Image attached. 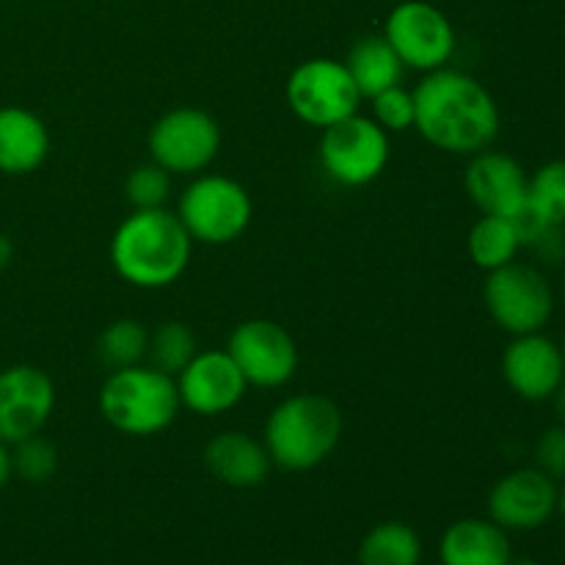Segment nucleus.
Masks as SVG:
<instances>
[{
	"label": "nucleus",
	"instance_id": "nucleus-11",
	"mask_svg": "<svg viewBox=\"0 0 565 565\" xmlns=\"http://www.w3.org/2000/svg\"><path fill=\"white\" fill-rule=\"evenodd\" d=\"M226 353L243 373L248 386L279 390L290 384L298 370V345L290 331L268 318H252L235 326Z\"/></svg>",
	"mask_w": 565,
	"mask_h": 565
},
{
	"label": "nucleus",
	"instance_id": "nucleus-34",
	"mask_svg": "<svg viewBox=\"0 0 565 565\" xmlns=\"http://www.w3.org/2000/svg\"><path fill=\"white\" fill-rule=\"evenodd\" d=\"M557 513H561L565 522V480L561 483V489H557Z\"/></svg>",
	"mask_w": 565,
	"mask_h": 565
},
{
	"label": "nucleus",
	"instance_id": "nucleus-15",
	"mask_svg": "<svg viewBox=\"0 0 565 565\" xmlns=\"http://www.w3.org/2000/svg\"><path fill=\"white\" fill-rule=\"evenodd\" d=\"M502 379L508 390L522 401L541 403L552 401L557 386L565 381V359L555 340L535 331V334L513 337L502 353Z\"/></svg>",
	"mask_w": 565,
	"mask_h": 565
},
{
	"label": "nucleus",
	"instance_id": "nucleus-16",
	"mask_svg": "<svg viewBox=\"0 0 565 565\" xmlns=\"http://www.w3.org/2000/svg\"><path fill=\"white\" fill-rule=\"evenodd\" d=\"M463 188L483 215L513 218L527 204V171L516 158L491 147L469 158Z\"/></svg>",
	"mask_w": 565,
	"mask_h": 565
},
{
	"label": "nucleus",
	"instance_id": "nucleus-12",
	"mask_svg": "<svg viewBox=\"0 0 565 565\" xmlns=\"http://www.w3.org/2000/svg\"><path fill=\"white\" fill-rule=\"evenodd\" d=\"M561 483L539 467H522L502 475L489 491V519L508 533H533L557 513Z\"/></svg>",
	"mask_w": 565,
	"mask_h": 565
},
{
	"label": "nucleus",
	"instance_id": "nucleus-6",
	"mask_svg": "<svg viewBox=\"0 0 565 565\" xmlns=\"http://www.w3.org/2000/svg\"><path fill=\"white\" fill-rule=\"evenodd\" d=\"M483 303L491 320L511 337L544 331L555 315V290L544 270L527 263H508L489 270L483 281Z\"/></svg>",
	"mask_w": 565,
	"mask_h": 565
},
{
	"label": "nucleus",
	"instance_id": "nucleus-29",
	"mask_svg": "<svg viewBox=\"0 0 565 565\" xmlns=\"http://www.w3.org/2000/svg\"><path fill=\"white\" fill-rule=\"evenodd\" d=\"M535 467L552 480H565V425L557 423L546 428L535 441Z\"/></svg>",
	"mask_w": 565,
	"mask_h": 565
},
{
	"label": "nucleus",
	"instance_id": "nucleus-36",
	"mask_svg": "<svg viewBox=\"0 0 565 565\" xmlns=\"http://www.w3.org/2000/svg\"><path fill=\"white\" fill-rule=\"evenodd\" d=\"M561 351H563V359H565V340H563V345H561Z\"/></svg>",
	"mask_w": 565,
	"mask_h": 565
},
{
	"label": "nucleus",
	"instance_id": "nucleus-23",
	"mask_svg": "<svg viewBox=\"0 0 565 565\" xmlns=\"http://www.w3.org/2000/svg\"><path fill=\"white\" fill-rule=\"evenodd\" d=\"M149 348V331L141 320L132 318H119L97 337V362L103 367H108L110 373L114 370L136 367V364H143Z\"/></svg>",
	"mask_w": 565,
	"mask_h": 565
},
{
	"label": "nucleus",
	"instance_id": "nucleus-1",
	"mask_svg": "<svg viewBox=\"0 0 565 565\" xmlns=\"http://www.w3.org/2000/svg\"><path fill=\"white\" fill-rule=\"evenodd\" d=\"M414 127L436 149L450 154H472L494 147L500 136V105L489 88L467 72H425L414 88Z\"/></svg>",
	"mask_w": 565,
	"mask_h": 565
},
{
	"label": "nucleus",
	"instance_id": "nucleus-3",
	"mask_svg": "<svg viewBox=\"0 0 565 565\" xmlns=\"http://www.w3.org/2000/svg\"><path fill=\"white\" fill-rule=\"evenodd\" d=\"M342 412L334 401L315 392L281 401L265 419L263 445L274 467L309 472L320 467L342 439Z\"/></svg>",
	"mask_w": 565,
	"mask_h": 565
},
{
	"label": "nucleus",
	"instance_id": "nucleus-18",
	"mask_svg": "<svg viewBox=\"0 0 565 565\" xmlns=\"http://www.w3.org/2000/svg\"><path fill=\"white\" fill-rule=\"evenodd\" d=\"M439 561L441 565H508L513 561L511 533L491 519H458L441 535Z\"/></svg>",
	"mask_w": 565,
	"mask_h": 565
},
{
	"label": "nucleus",
	"instance_id": "nucleus-25",
	"mask_svg": "<svg viewBox=\"0 0 565 565\" xmlns=\"http://www.w3.org/2000/svg\"><path fill=\"white\" fill-rule=\"evenodd\" d=\"M527 207L550 224H565V160H550L527 177Z\"/></svg>",
	"mask_w": 565,
	"mask_h": 565
},
{
	"label": "nucleus",
	"instance_id": "nucleus-7",
	"mask_svg": "<svg viewBox=\"0 0 565 565\" xmlns=\"http://www.w3.org/2000/svg\"><path fill=\"white\" fill-rule=\"evenodd\" d=\"M390 154V132L373 116L353 114L326 127L320 136V166L342 188H362L379 180Z\"/></svg>",
	"mask_w": 565,
	"mask_h": 565
},
{
	"label": "nucleus",
	"instance_id": "nucleus-14",
	"mask_svg": "<svg viewBox=\"0 0 565 565\" xmlns=\"http://www.w3.org/2000/svg\"><path fill=\"white\" fill-rule=\"evenodd\" d=\"M180 403L199 417L232 412L246 397V379L226 351H199L177 375Z\"/></svg>",
	"mask_w": 565,
	"mask_h": 565
},
{
	"label": "nucleus",
	"instance_id": "nucleus-2",
	"mask_svg": "<svg viewBox=\"0 0 565 565\" xmlns=\"http://www.w3.org/2000/svg\"><path fill=\"white\" fill-rule=\"evenodd\" d=\"M193 241L171 210H132L110 237V265L138 290L174 285L191 263Z\"/></svg>",
	"mask_w": 565,
	"mask_h": 565
},
{
	"label": "nucleus",
	"instance_id": "nucleus-30",
	"mask_svg": "<svg viewBox=\"0 0 565 565\" xmlns=\"http://www.w3.org/2000/svg\"><path fill=\"white\" fill-rule=\"evenodd\" d=\"M524 248L533 252L541 265H550V268L565 265V224H546Z\"/></svg>",
	"mask_w": 565,
	"mask_h": 565
},
{
	"label": "nucleus",
	"instance_id": "nucleus-19",
	"mask_svg": "<svg viewBox=\"0 0 565 565\" xmlns=\"http://www.w3.org/2000/svg\"><path fill=\"white\" fill-rule=\"evenodd\" d=\"M50 154V132L33 110L20 105L0 108V174L25 177Z\"/></svg>",
	"mask_w": 565,
	"mask_h": 565
},
{
	"label": "nucleus",
	"instance_id": "nucleus-10",
	"mask_svg": "<svg viewBox=\"0 0 565 565\" xmlns=\"http://www.w3.org/2000/svg\"><path fill=\"white\" fill-rule=\"evenodd\" d=\"M149 154L169 174H202L221 152V127L207 110L171 108L149 130Z\"/></svg>",
	"mask_w": 565,
	"mask_h": 565
},
{
	"label": "nucleus",
	"instance_id": "nucleus-32",
	"mask_svg": "<svg viewBox=\"0 0 565 565\" xmlns=\"http://www.w3.org/2000/svg\"><path fill=\"white\" fill-rule=\"evenodd\" d=\"M11 259H14V243H11L6 232H0V270L9 268Z\"/></svg>",
	"mask_w": 565,
	"mask_h": 565
},
{
	"label": "nucleus",
	"instance_id": "nucleus-20",
	"mask_svg": "<svg viewBox=\"0 0 565 565\" xmlns=\"http://www.w3.org/2000/svg\"><path fill=\"white\" fill-rule=\"evenodd\" d=\"M345 66L362 99H373L375 94L386 92V88L401 86L403 75H406L401 55L392 50L384 33H370V36L356 39L353 47L348 50Z\"/></svg>",
	"mask_w": 565,
	"mask_h": 565
},
{
	"label": "nucleus",
	"instance_id": "nucleus-24",
	"mask_svg": "<svg viewBox=\"0 0 565 565\" xmlns=\"http://www.w3.org/2000/svg\"><path fill=\"white\" fill-rule=\"evenodd\" d=\"M196 353V334H193L191 326L182 323V320H163V323L149 334V364L158 367L160 373L171 375V379H177Z\"/></svg>",
	"mask_w": 565,
	"mask_h": 565
},
{
	"label": "nucleus",
	"instance_id": "nucleus-4",
	"mask_svg": "<svg viewBox=\"0 0 565 565\" xmlns=\"http://www.w3.org/2000/svg\"><path fill=\"white\" fill-rule=\"evenodd\" d=\"M180 392L171 375L152 364L114 370L99 390V414L125 436H158L180 414Z\"/></svg>",
	"mask_w": 565,
	"mask_h": 565
},
{
	"label": "nucleus",
	"instance_id": "nucleus-22",
	"mask_svg": "<svg viewBox=\"0 0 565 565\" xmlns=\"http://www.w3.org/2000/svg\"><path fill=\"white\" fill-rule=\"evenodd\" d=\"M467 248L469 259L489 274V270L513 263L516 254L522 252V241H519V232L511 218H505V215H480L472 230H469Z\"/></svg>",
	"mask_w": 565,
	"mask_h": 565
},
{
	"label": "nucleus",
	"instance_id": "nucleus-5",
	"mask_svg": "<svg viewBox=\"0 0 565 565\" xmlns=\"http://www.w3.org/2000/svg\"><path fill=\"white\" fill-rule=\"evenodd\" d=\"M254 204L246 188L224 174H196L182 191L177 218L193 243L230 246L252 224Z\"/></svg>",
	"mask_w": 565,
	"mask_h": 565
},
{
	"label": "nucleus",
	"instance_id": "nucleus-26",
	"mask_svg": "<svg viewBox=\"0 0 565 565\" xmlns=\"http://www.w3.org/2000/svg\"><path fill=\"white\" fill-rule=\"evenodd\" d=\"M11 469L25 483H47L58 472V450L42 434L11 445Z\"/></svg>",
	"mask_w": 565,
	"mask_h": 565
},
{
	"label": "nucleus",
	"instance_id": "nucleus-38",
	"mask_svg": "<svg viewBox=\"0 0 565 565\" xmlns=\"http://www.w3.org/2000/svg\"><path fill=\"white\" fill-rule=\"evenodd\" d=\"M563 292H565V281H563Z\"/></svg>",
	"mask_w": 565,
	"mask_h": 565
},
{
	"label": "nucleus",
	"instance_id": "nucleus-37",
	"mask_svg": "<svg viewBox=\"0 0 565 565\" xmlns=\"http://www.w3.org/2000/svg\"><path fill=\"white\" fill-rule=\"evenodd\" d=\"M287 565H298V563H287Z\"/></svg>",
	"mask_w": 565,
	"mask_h": 565
},
{
	"label": "nucleus",
	"instance_id": "nucleus-35",
	"mask_svg": "<svg viewBox=\"0 0 565 565\" xmlns=\"http://www.w3.org/2000/svg\"><path fill=\"white\" fill-rule=\"evenodd\" d=\"M508 565H541V563L535 561V557H516V555H513V561Z\"/></svg>",
	"mask_w": 565,
	"mask_h": 565
},
{
	"label": "nucleus",
	"instance_id": "nucleus-31",
	"mask_svg": "<svg viewBox=\"0 0 565 565\" xmlns=\"http://www.w3.org/2000/svg\"><path fill=\"white\" fill-rule=\"evenodd\" d=\"M14 478V469H11V447L0 441V491L6 489V483Z\"/></svg>",
	"mask_w": 565,
	"mask_h": 565
},
{
	"label": "nucleus",
	"instance_id": "nucleus-17",
	"mask_svg": "<svg viewBox=\"0 0 565 565\" xmlns=\"http://www.w3.org/2000/svg\"><path fill=\"white\" fill-rule=\"evenodd\" d=\"M204 467L230 489H257L268 480L274 461L263 441L246 430H221L204 447Z\"/></svg>",
	"mask_w": 565,
	"mask_h": 565
},
{
	"label": "nucleus",
	"instance_id": "nucleus-33",
	"mask_svg": "<svg viewBox=\"0 0 565 565\" xmlns=\"http://www.w3.org/2000/svg\"><path fill=\"white\" fill-rule=\"evenodd\" d=\"M552 406H555L557 419H561V423L565 425V381H563L561 386H557L555 395H552Z\"/></svg>",
	"mask_w": 565,
	"mask_h": 565
},
{
	"label": "nucleus",
	"instance_id": "nucleus-13",
	"mask_svg": "<svg viewBox=\"0 0 565 565\" xmlns=\"http://www.w3.org/2000/svg\"><path fill=\"white\" fill-rule=\"evenodd\" d=\"M55 408V386L44 370L33 364H11L0 370V441L17 445L42 434Z\"/></svg>",
	"mask_w": 565,
	"mask_h": 565
},
{
	"label": "nucleus",
	"instance_id": "nucleus-27",
	"mask_svg": "<svg viewBox=\"0 0 565 565\" xmlns=\"http://www.w3.org/2000/svg\"><path fill=\"white\" fill-rule=\"evenodd\" d=\"M171 196V174L152 163H141L130 171L125 182V199L132 210H158L166 207Z\"/></svg>",
	"mask_w": 565,
	"mask_h": 565
},
{
	"label": "nucleus",
	"instance_id": "nucleus-21",
	"mask_svg": "<svg viewBox=\"0 0 565 565\" xmlns=\"http://www.w3.org/2000/svg\"><path fill=\"white\" fill-rule=\"evenodd\" d=\"M423 539L406 522H381L367 530L359 544V565H419L423 563Z\"/></svg>",
	"mask_w": 565,
	"mask_h": 565
},
{
	"label": "nucleus",
	"instance_id": "nucleus-28",
	"mask_svg": "<svg viewBox=\"0 0 565 565\" xmlns=\"http://www.w3.org/2000/svg\"><path fill=\"white\" fill-rule=\"evenodd\" d=\"M370 103H373V119L386 132H406L414 127V94L408 88L392 86L375 94Z\"/></svg>",
	"mask_w": 565,
	"mask_h": 565
},
{
	"label": "nucleus",
	"instance_id": "nucleus-8",
	"mask_svg": "<svg viewBox=\"0 0 565 565\" xmlns=\"http://www.w3.org/2000/svg\"><path fill=\"white\" fill-rule=\"evenodd\" d=\"M287 105L307 125L326 127L359 114L362 94L348 72L345 61L309 58L287 77Z\"/></svg>",
	"mask_w": 565,
	"mask_h": 565
},
{
	"label": "nucleus",
	"instance_id": "nucleus-9",
	"mask_svg": "<svg viewBox=\"0 0 565 565\" xmlns=\"http://www.w3.org/2000/svg\"><path fill=\"white\" fill-rule=\"evenodd\" d=\"M384 39L406 70L434 72L450 64L458 36L450 17L428 0H403L384 22Z\"/></svg>",
	"mask_w": 565,
	"mask_h": 565
}]
</instances>
